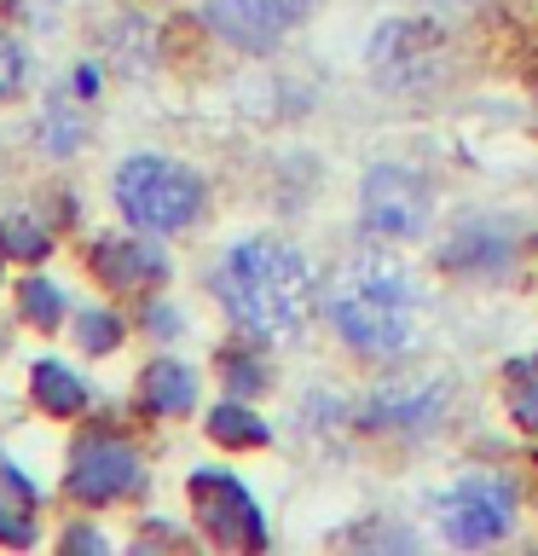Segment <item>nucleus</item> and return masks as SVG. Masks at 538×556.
Wrapping results in <instances>:
<instances>
[{
	"mask_svg": "<svg viewBox=\"0 0 538 556\" xmlns=\"http://www.w3.org/2000/svg\"><path fill=\"white\" fill-rule=\"evenodd\" d=\"M116 208L139 232H180L203 215V180L174 156H128L116 168Z\"/></svg>",
	"mask_w": 538,
	"mask_h": 556,
	"instance_id": "nucleus-3",
	"label": "nucleus"
},
{
	"mask_svg": "<svg viewBox=\"0 0 538 556\" xmlns=\"http://www.w3.org/2000/svg\"><path fill=\"white\" fill-rule=\"evenodd\" d=\"M17 307H24V319H29L35 330H59V325H64V290L52 285V278H24Z\"/></svg>",
	"mask_w": 538,
	"mask_h": 556,
	"instance_id": "nucleus-16",
	"label": "nucleus"
},
{
	"mask_svg": "<svg viewBox=\"0 0 538 556\" xmlns=\"http://www.w3.org/2000/svg\"><path fill=\"white\" fill-rule=\"evenodd\" d=\"M208 441H215V446H232V452H249V446H267V441H272V429L260 424L249 406L226 400V406L208 412Z\"/></svg>",
	"mask_w": 538,
	"mask_h": 556,
	"instance_id": "nucleus-15",
	"label": "nucleus"
},
{
	"mask_svg": "<svg viewBox=\"0 0 538 556\" xmlns=\"http://www.w3.org/2000/svg\"><path fill=\"white\" fill-rule=\"evenodd\" d=\"M215 295L255 342H278L307 313V261L284 238H243L215 267Z\"/></svg>",
	"mask_w": 538,
	"mask_h": 556,
	"instance_id": "nucleus-1",
	"label": "nucleus"
},
{
	"mask_svg": "<svg viewBox=\"0 0 538 556\" xmlns=\"http://www.w3.org/2000/svg\"><path fill=\"white\" fill-rule=\"evenodd\" d=\"M93 278L104 290H151V285H163V278H168V261H163L156 243L116 232V238L93 243Z\"/></svg>",
	"mask_w": 538,
	"mask_h": 556,
	"instance_id": "nucleus-12",
	"label": "nucleus"
},
{
	"mask_svg": "<svg viewBox=\"0 0 538 556\" xmlns=\"http://www.w3.org/2000/svg\"><path fill=\"white\" fill-rule=\"evenodd\" d=\"M515 261V232L510 220H463L458 232L440 243V267L463 278H492Z\"/></svg>",
	"mask_w": 538,
	"mask_h": 556,
	"instance_id": "nucleus-11",
	"label": "nucleus"
},
{
	"mask_svg": "<svg viewBox=\"0 0 538 556\" xmlns=\"http://www.w3.org/2000/svg\"><path fill=\"white\" fill-rule=\"evenodd\" d=\"M76 337H81V348H87V354H111V348L121 342V319H116V313H99V307H87L81 319H76Z\"/></svg>",
	"mask_w": 538,
	"mask_h": 556,
	"instance_id": "nucleus-21",
	"label": "nucleus"
},
{
	"mask_svg": "<svg viewBox=\"0 0 538 556\" xmlns=\"http://www.w3.org/2000/svg\"><path fill=\"white\" fill-rule=\"evenodd\" d=\"M151 330H156V337H163V330L174 337V330H180V313H174V307H151Z\"/></svg>",
	"mask_w": 538,
	"mask_h": 556,
	"instance_id": "nucleus-26",
	"label": "nucleus"
},
{
	"mask_svg": "<svg viewBox=\"0 0 538 556\" xmlns=\"http://www.w3.org/2000/svg\"><path fill=\"white\" fill-rule=\"evenodd\" d=\"M428 180L417 168H399V163H376L371 174H364L359 186V220L364 232L382 238V243H406L428 226Z\"/></svg>",
	"mask_w": 538,
	"mask_h": 556,
	"instance_id": "nucleus-4",
	"label": "nucleus"
},
{
	"mask_svg": "<svg viewBox=\"0 0 538 556\" xmlns=\"http://www.w3.org/2000/svg\"><path fill=\"white\" fill-rule=\"evenodd\" d=\"M312 0H208V29L238 52H267L307 17Z\"/></svg>",
	"mask_w": 538,
	"mask_h": 556,
	"instance_id": "nucleus-9",
	"label": "nucleus"
},
{
	"mask_svg": "<svg viewBox=\"0 0 538 556\" xmlns=\"http://www.w3.org/2000/svg\"><path fill=\"white\" fill-rule=\"evenodd\" d=\"M29 400L47 417H76L87 406V382L64 359H41V365H29Z\"/></svg>",
	"mask_w": 538,
	"mask_h": 556,
	"instance_id": "nucleus-14",
	"label": "nucleus"
},
{
	"mask_svg": "<svg viewBox=\"0 0 538 556\" xmlns=\"http://www.w3.org/2000/svg\"><path fill=\"white\" fill-rule=\"evenodd\" d=\"M197 406V371L180 359H156L139 371V412L145 417H185Z\"/></svg>",
	"mask_w": 538,
	"mask_h": 556,
	"instance_id": "nucleus-13",
	"label": "nucleus"
},
{
	"mask_svg": "<svg viewBox=\"0 0 538 556\" xmlns=\"http://www.w3.org/2000/svg\"><path fill=\"white\" fill-rule=\"evenodd\" d=\"M191 504H197L203 533L220 551H260L267 545V516L249 498V486L238 476H226V469H197L191 476Z\"/></svg>",
	"mask_w": 538,
	"mask_h": 556,
	"instance_id": "nucleus-6",
	"label": "nucleus"
},
{
	"mask_svg": "<svg viewBox=\"0 0 538 556\" xmlns=\"http://www.w3.org/2000/svg\"><path fill=\"white\" fill-rule=\"evenodd\" d=\"M515 528V481L510 476H463L440 498V533L463 551H481Z\"/></svg>",
	"mask_w": 538,
	"mask_h": 556,
	"instance_id": "nucleus-5",
	"label": "nucleus"
},
{
	"mask_svg": "<svg viewBox=\"0 0 538 556\" xmlns=\"http://www.w3.org/2000/svg\"><path fill=\"white\" fill-rule=\"evenodd\" d=\"M24 81H29V52L17 47V35L0 29V104L24 93Z\"/></svg>",
	"mask_w": 538,
	"mask_h": 556,
	"instance_id": "nucleus-20",
	"label": "nucleus"
},
{
	"mask_svg": "<svg viewBox=\"0 0 538 556\" xmlns=\"http://www.w3.org/2000/svg\"><path fill=\"white\" fill-rule=\"evenodd\" d=\"M64 551H111V545H104V533H93V528H64Z\"/></svg>",
	"mask_w": 538,
	"mask_h": 556,
	"instance_id": "nucleus-24",
	"label": "nucleus"
},
{
	"mask_svg": "<svg viewBox=\"0 0 538 556\" xmlns=\"http://www.w3.org/2000/svg\"><path fill=\"white\" fill-rule=\"evenodd\" d=\"M510 417L538 434V359L510 365Z\"/></svg>",
	"mask_w": 538,
	"mask_h": 556,
	"instance_id": "nucleus-19",
	"label": "nucleus"
},
{
	"mask_svg": "<svg viewBox=\"0 0 538 556\" xmlns=\"http://www.w3.org/2000/svg\"><path fill=\"white\" fill-rule=\"evenodd\" d=\"M139 481H145V464H139V452L128 441H116V434H81V441L69 446V469H64L69 498L111 504V498L139 493Z\"/></svg>",
	"mask_w": 538,
	"mask_h": 556,
	"instance_id": "nucleus-7",
	"label": "nucleus"
},
{
	"mask_svg": "<svg viewBox=\"0 0 538 556\" xmlns=\"http://www.w3.org/2000/svg\"><path fill=\"white\" fill-rule=\"evenodd\" d=\"M330 325L354 354L394 359L417 342V285L411 273L388 255H359L336 273V285L324 295Z\"/></svg>",
	"mask_w": 538,
	"mask_h": 556,
	"instance_id": "nucleus-2",
	"label": "nucleus"
},
{
	"mask_svg": "<svg viewBox=\"0 0 538 556\" xmlns=\"http://www.w3.org/2000/svg\"><path fill=\"white\" fill-rule=\"evenodd\" d=\"M220 365H226V382H232V394H260V389H267V365H260L255 354H238V348H226Z\"/></svg>",
	"mask_w": 538,
	"mask_h": 556,
	"instance_id": "nucleus-22",
	"label": "nucleus"
},
{
	"mask_svg": "<svg viewBox=\"0 0 538 556\" xmlns=\"http://www.w3.org/2000/svg\"><path fill=\"white\" fill-rule=\"evenodd\" d=\"M446 64V35L423 17H394L371 35V70L388 87H428Z\"/></svg>",
	"mask_w": 538,
	"mask_h": 556,
	"instance_id": "nucleus-8",
	"label": "nucleus"
},
{
	"mask_svg": "<svg viewBox=\"0 0 538 556\" xmlns=\"http://www.w3.org/2000/svg\"><path fill=\"white\" fill-rule=\"evenodd\" d=\"M41 139H47V151L52 156H69L87 139V128H81V116H76V104L69 99H52L47 104V116H41Z\"/></svg>",
	"mask_w": 538,
	"mask_h": 556,
	"instance_id": "nucleus-18",
	"label": "nucleus"
},
{
	"mask_svg": "<svg viewBox=\"0 0 538 556\" xmlns=\"http://www.w3.org/2000/svg\"><path fill=\"white\" fill-rule=\"evenodd\" d=\"M0 545H12V551L35 545V521H29V504H24V510H12V504H0Z\"/></svg>",
	"mask_w": 538,
	"mask_h": 556,
	"instance_id": "nucleus-23",
	"label": "nucleus"
},
{
	"mask_svg": "<svg viewBox=\"0 0 538 556\" xmlns=\"http://www.w3.org/2000/svg\"><path fill=\"white\" fill-rule=\"evenodd\" d=\"M446 382H382V389L364 400V429H399V434H423L440 424L446 412Z\"/></svg>",
	"mask_w": 538,
	"mask_h": 556,
	"instance_id": "nucleus-10",
	"label": "nucleus"
},
{
	"mask_svg": "<svg viewBox=\"0 0 538 556\" xmlns=\"http://www.w3.org/2000/svg\"><path fill=\"white\" fill-rule=\"evenodd\" d=\"M52 250L47 226L29 220V215H7L0 220V255H17V261H41Z\"/></svg>",
	"mask_w": 538,
	"mask_h": 556,
	"instance_id": "nucleus-17",
	"label": "nucleus"
},
{
	"mask_svg": "<svg viewBox=\"0 0 538 556\" xmlns=\"http://www.w3.org/2000/svg\"><path fill=\"white\" fill-rule=\"evenodd\" d=\"M0 481H7V486H12V493H17V498H24V504H35V486H29L24 476H17V469H12V464H0Z\"/></svg>",
	"mask_w": 538,
	"mask_h": 556,
	"instance_id": "nucleus-25",
	"label": "nucleus"
}]
</instances>
